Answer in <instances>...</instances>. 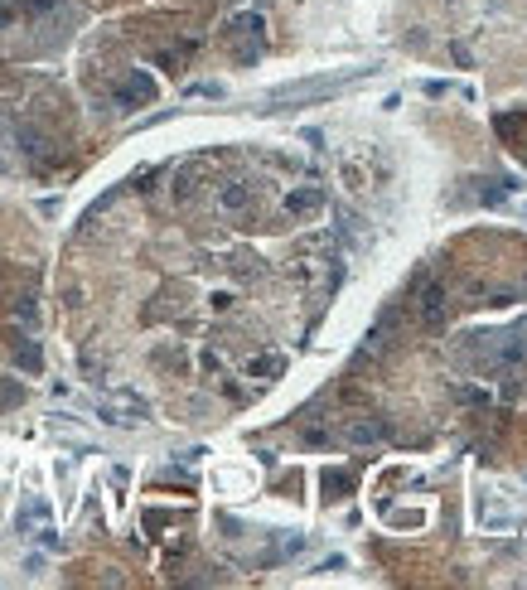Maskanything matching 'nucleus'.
Wrapping results in <instances>:
<instances>
[{
	"instance_id": "obj_1",
	"label": "nucleus",
	"mask_w": 527,
	"mask_h": 590,
	"mask_svg": "<svg viewBox=\"0 0 527 590\" xmlns=\"http://www.w3.org/2000/svg\"><path fill=\"white\" fill-rule=\"evenodd\" d=\"M421 314H425V324H440V319H445V291H440V286H425Z\"/></svg>"
},
{
	"instance_id": "obj_2",
	"label": "nucleus",
	"mask_w": 527,
	"mask_h": 590,
	"mask_svg": "<svg viewBox=\"0 0 527 590\" xmlns=\"http://www.w3.org/2000/svg\"><path fill=\"white\" fill-rule=\"evenodd\" d=\"M319 203H324V194H319V189H300V194L286 198V213H310V208H319Z\"/></svg>"
},
{
	"instance_id": "obj_3",
	"label": "nucleus",
	"mask_w": 527,
	"mask_h": 590,
	"mask_svg": "<svg viewBox=\"0 0 527 590\" xmlns=\"http://www.w3.org/2000/svg\"><path fill=\"white\" fill-rule=\"evenodd\" d=\"M222 203H227V208H242V203H247V194H242V189H227V194H222Z\"/></svg>"
}]
</instances>
